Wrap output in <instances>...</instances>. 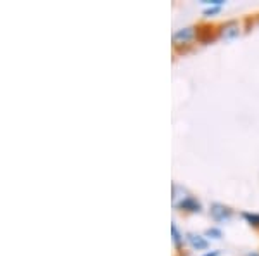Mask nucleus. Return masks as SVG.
<instances>
[{
    "label": "nucleus",
    "mask_w": 259,
    "mask_h": 256,
    "mask_svg": "<svg viewBox=\"0 0 259 256\" xmlns=\"http://www.w3.org/2000/svg\"><path fill=\"white\" fill-rule=\"evenodd\" d=\"M171 232H173V242L177 246H180V234H178V229H177V225H171Z\"/></svg>",
    "instance_id": "7"
},
{
    "label": "nucleus",
    "mask_w": 259,
    "mask_h": 256,
    "mask_svg": "<svg viewBox=\"0 0 259 256\" xmlns=\"http://www.w3.org/2000/svg\"><path fill=\"white\" fill-rule=\"evenodd\" d=\"M187 239H189V242L194 247H197V249H204V247L207 246V241H204L200 236H195V234H189L187 236Z\"/></svg>",
    "instance_id": "5"
},
{
    "label": "nucleus",
    "mask_w": 259,
    "mask_h": 256,
    "mask_svg": "<svg viewBox=\"0 0 259 256\" xmlns=\"http://www.w3.org/2000/svg\"><path fill=\"white\" fill-rule=\"evenodd\" d=\"M239 35V24L235 23V21H230V23H227L223 26V30H221V36L223 39H235V36Z\"/></svg>",
    "instance_id": "3"
},
{
    "label": "nucleus",
    "mask_w": 259,
    "mask_h": 256,
    "mask_svg": "<svg viewBox=\"0 0 259 256\" xmlns=\"http://www.w3.org/2000/svg\"><path fill=\"white\" fill-rule=\"evenodd\" d=\"M211 215L214 220H218V222H225V220H228L230 216H232V209L227 208V206H223V204H212L211 206Z\"/></svg>",
    "instance_id": "1"
},
{
    "label": "nucleus",
    "mask_w": 259,
    "mask_h": 256,
    "mask_svg": "<svg viewBox=\"0 0 259 256\" xmlns=\"http://www.w3.org/2000/svg\"><path fill=\"white\" fill-rule=\"evenodd\" d=\"M244 218L249 220L252 225H259V215H254V213H244Z\"/></svg>",
    "instance_id": "6"
},
{
    "label": "nucleus",
    "mask_w": 259,
    "mask_h": 256,
    "mask_svg": "<svg viewBox=\"0 0 259 256\" xmlns=\"http://www.w3.org/2000/svg\"><path fill=\"white\" fill-rule=\"evenodd\" d=\"M194 36H195V28L187 26V28H182V30L175 31L173 40L177 42V44H187V42H190Z\"/></svg>",
    "instance_id": "2"
},
{
    "label": "nucleus",
    "mask_w": 259,
    "mask_h": 256,
    "mask_svg": "<svg viewBox=\"0 0 259 256\" xmlns=\"http://www.w3.org/2000/svg\"><path fill=\"white\" fill-rule=\"evenodd\" d=\"M204 256H220V251H212V253H207V254H204Z\"/></svg>",
    "instance_id": "9"
},
{
    "label": "nucleus",
    "mask_w": 259,
    "mask_h": 256,
    "mask_svg": "<svg viewBox=\"0 0 259 256\" xmlns=\"http://www.w3.org/2000/svg\"><path fill=\"white\" fill-rule=\"evenodd\" d=\"M178 208H183V209H189V211H200V203L195 197L189 196L187 199H183L182 203L178 204Z\"/></svg>",
    "instance_id": "4"
},
{
    "label": "nucleus",
    "mask_w": 259,
    "mask_h": 256,
    "mask_svg": "<svg viewBox=\"0 0 259 256\" xmlns=\"http://www.w3.org/2000/svg\"><path fill=\"white\" fill-rule=\"evenodd\" d=\"M207 236H218L220 237L221 234L218 232V230H209V232H207Z\"/></svg>",
    "instance_id": "8"
}]
</instances>
